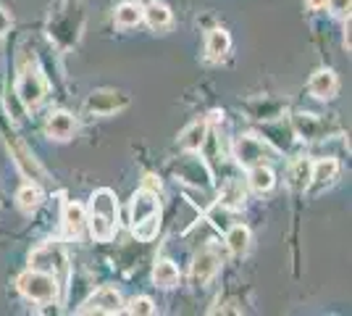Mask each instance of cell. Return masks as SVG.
I'll return each mask as SVG.
<instances>
[{"label":"cell","mask_w":352,"mask_h":316,"mask_svg":"<svg viewBox=\"0 0 352 316\" xmlns=\"http://www.w3.org/2000/svg\"><path fill=\"white\" fill-rule=\"evenodd\" d=\"M326 3H329V0H308V6L313 8V11H321V8H326Z\"/></svg>","instance_id":"d6a6232c"},{"label":"cell","mask_w":352,"mask_h":316,"mask_svg":"<svg viewBox=\"0 0 352 316\" xmlns=\"http://www.w3.org/2000/svg\"><path fill=\"white\" fill-rule=\"evenodd\" d=\"M292 129L297 135L305 137V140H321L323 129H326V121L318 119V116H313V114H297Z\"/></svg>","instance_id":"9a60e30c"},{"label":"cell","mask_w":352,"mask_h":316,"mask_svg":"<svg viewBox=\"0 0 352 316\" xmlns=\"http://www.w3.org/2000/svg\"><path fill=\"white\" fill-rule=\"evenodd\" d=\"M337 171H339V164L334 158H323L318 164H313V182L326 185V182H331L337 177Z\"/></svg>","instance_id":"4316f807"},{"label":"cell","mask_w":352,"mask_h":316,"mask_svg":"<svg viewBox=\"0 0 352 316\" xmlns=\"http://www.w3.org/2000/svg\"><path fill=\"white\" fill-rule=\"evenodd\" d=\"M19 290L24 298H30L34 303H50L56 301L58 295V285H56V277L53 274H45V271L30 269L19 277Z\"/></svg>","instance_id":"6da1fadb"},{"label":"cell","mask_w":352,"mask_h":316,"mask_svg":"<svg viewBox=\"0 0 352 316\" xmlns=\"http://www.w3.org/2000/svg\"><path fill=\"white\" fill-rule=\"evenodd\" d=\"M118 311H121V295L113 287H98L79 308V314H118Z\"/></svg>","instance_id":"5b68a950"},{"label":"cell","mask_w":352,"mask_h":316,"mask_svg":"<svg viewBox=\"0 0 352 316\" xmlns=\"http://www.w3.org/2000/svg\"><path fill=\"white\" fill-rule=\"evenodd\" d=\"M268 158V151H265V143L261 137H242L236 143V161L242 166H258Z\"/></svg>","instance_id":"ba28073f"},{"label":"cell","mask_w":352,"mask_h":316,"mask_svg":"<svg viewBox=\"0 0 352 316\" xmlns=\"http://www.w3.org/2000/svg\"><path fill=\"white\" fill-rule=\"evenodd\" d=\"M14 156H16V158H14L16 166L21 169V174H24V177H32L34 182L45 180V169L40 166V161H37V158H34V156H32V153L24 148V145H19V143H16V145H14Z\"/></svg>","instance_id":"4fadbf2b"},{"label":"cell","mask_w":352,"mask_h":316,"mask_svg":"<svg viewBox=\"0 0 352 316\" xmlns=\"http://www.w3.org/2000/svg\"><path fill=\"white\" fill-rule=\"evenodd\" d=\"M142 21H147L150 30H168L171 27V11L161 3H153V6H147V11H142Z\"/></svg>","instance_id":"44dd1931"},{"label":"cell","mask_w":352,"mask_h":316,"mask_svg":"<svg viewBox=\"0 0 352 316\" xmlns=\"http://www.w3.org/2000/svg\"><path fill=\"white\" fill-rule=\"evenodd\" d=\"M245 200V193H242V185L239 182H226L223 187H221V198L219 203H223V206H229V209H234V206H239Z\"/></svg>","instance_id":"83f0119b"},{"label":"cell","mask_w":352,"mask_h":316,"mask_svg":"<svg viewBox=\"0 0 352 316\" xmlns=\"http://www.w3.org/2000/svg\"><path fill=\"white\" fill-rule=\"evenodd\" d=\"M308 87L313 98L329 101V98H334V92H337V74H334L331 69H318L316 74L310 76Z\"/></svg>","instance_id":"9c48e42d"},{"label":"cell","mask_w":352,"mask_h":316,"mask_svg":"<svg viewBox=\"0 0 352 316\" xmlns=\"http://www.w3.org/2000/svg\"><path fill=\"white\" fill-rule=\"evenodd\" d=\"M16 98L21 101L24 108H37L45 98V79L37 69L27 66L21 76H19V85H16Z\"/></svg>","instance_id":"3957f363"},{"label":"cell","mask_w":352,"mask_h":316,"mask_svg":"<svg viewBox=\"0 0 352 316\" xmlns=\"http://www.w3.org/2000/svg\"><path fill=\"white\" fill-rule=\"evenodd\" d=\"M137 3H140V6H145V8H147V6H153V3H158V0H137Z\"/></svg>","instance_id":"836d02e7"},{"label":"cell","mask_w":352,"mask_h":316,"mask_svg":"<svg viewBox=\"0 0 352 316\" xmlns=\"http://www.w3.org/2000/svg\"><path fill=\"white\" fill-rule=\"evenodd\" d=\"M89 213H98V216H103L108 222H118V203H116V196L111 193V190H98L92 200H89Z\"/></svg>","instance_id":"30bf717a"},{"label":"cell","mask_w":352,"mask_h":316,"mask_svg":"<svg viewBox=\"0 0 352 316\" xmlns=\"http://www.w3.org/2000/svg\"><path fill=\"white\" fill-rule=\"evenodd\" d=\"M74 132H76V119H74L72 114H66V111H56L45 121V135L50 137V140L66 143V140H72Z\"/></svg>","instance_id":"52a82bcc"},{"label":"cell","mask_w":352,"mask_h":316,"mask_svg":"<svg viewBox=\"0 0 352 316\" xmlns=\"http://www.w3.org/2000/svg\"><path fill=\"white\" fill-rule=\"evenodd\" d=\"M229 48H232V37H229V32L226 30H210L208 32V40H206V50L210 59H221V56H226L229 53Z\"/></svg>","instance_id":"7402d4cb"},{"label":"cell","mask_w":352,"mask_h":316,"mask_svg":"<svg viewBox=\"0 0 352 316\" xmlns=\"http://www.w3.org/2000/svg\"><path fill=\"white\" fill-rule=\"evenodd\" d=\"M142 21V6L140 3H124L116 8V24L129 30V27H137Z\"/></svg>","instance_id":"484cf974"},{"label":"cell","mask_w":352,"mask_h":316,"mask_svg":"<svg viewBox=\"0 0 352 316\" xmlns=\"http://www.w3.org/2000/svg\"><path fill=\"white\" fill-rule=\"evenodd\" d=\"M85 224H87L85 206H79V203H66V209H63V235H66V238H79Z\"/></svg>","instance_id":"8fae6325"},{"label":"cell","mask_w":352,"mask_h":316,"mask_svg":"<svg viewBox=\"0 0 352 316\" xmlns=\"http://www.w3.org/2000/svg\"><path fill=\"white\" fill-rule=\"evenodd\" d=\"M30 269L45 271V274H58L66 269V251L60 242H45L40 248H34L30 256Z\"/></svg>","instance_id":"7a4b0ae2"},{"label":"cell","mask_w":352,"mask_h":316,"mask_svg":"<svg viewBox=\"0 0 352 316\" xmlns=\"http://www.w3.org/2000/svg\"><path fill=\"white\" fill-rule=\"evenodd\" d=\"M289 185L294 190H308L313 185V161L310 158H297L289 166Z\"/></svg>","instance_id":"ac0fdd59"},{"label":"cell","mask_w":352,"mask_h":316,"mask_svg":"<svg viewBox=\"0 0 352 316\" xmlns=\"http://www.w3.org/2000/svg\"><path fill=\"white\" fill-rule=\"evenodd\" d=\"M206 137H208V121H192L190 127H184V132L179 135V145L184 151H200L206 145Z\"/></svg>","instance_id":"7c38bea8"},{"label":"cell","mask_w":352,"mask_h":316,"mask_svg":"<svg viewBox=\"0 0 352 316\" xmlns=\"http://www.w3.org/2000/svg\"><path fill=\"white\" fill-rule=\"evenodd\" d=\"M326 6L334 16H350V0H329Z\"/></svg>","instance_id":"4dcf8cb0"},{"label":"cell","mask_w":352,"mask_h":316,"mask_svg":"<svg viewBox=\"0 0 352 316\" xmlns=\"http://www.w3.org/2000/svg\"><path fill=\"white\" fill-rule=\"evenodd\" d=\"M179 280H182V274H179V266H176L174 261L161 258V261L155 264V269H153V282L161 287V290H171V287H176L179 285Z\"/></svg>","instance_id":"e0dca14e"},{"label":"cell","mask_w":352,"mask_h":316,"mask_svg":"<svg viewBox=\"0 0 352 316\" xmlns=\"http://www.w3.org/2000/svg\"><path fill=\"white\" fill-rule=\"evenodd\" d=\"M226 248L234 256H245L250 251V229L245 224H232L226 229Z\"/></svg>","instance_id":"d6986e66"},{"label":"cell","mask_w":352,"mask_h":316,"mask_svg":"<svg viewBox=\"0 0 352 316\" xmlns=\"http://www.w3.org/2000/svg\"><path fill=\"white\" fill-rule=\"evenodd\" d=\"M126 314H134V316H153V314H155V306H153V301H150L147 295H140V298H132V303L126 306Z\"/></svg>","instance_id":"f546056e"},{"label":"cell","mask_w":352,"mask_h":316,"mask_svg":"<svg viewBox=\"0 0 352 316\" xmlns=\"http://www.w3.org/2000/svg\"><path fill=\"white\" fill-rule=\"evenodd\" d=\"M16 200H19V209L24 211V213H32V211L40 209V203H43V190L30 182V185H24V187L16 193Z\"/></svg>","instance_id":"d4e9b609"},{"label":"cell","mask_w":352,"mask_h":316,"mask_svg":"<svg viewBox=\"0 0 352 316\" xmlns=\"http://www.w3.org/2000/svg\"><path fill=\"white\" fill-rule=\"evenodd\" d=\"M158 229H161V211H158V213H150V216H145V219H140V222L132 224L134 238L142 242L153 240V238L158 235Z\"/></svg>","instance_id":"cb8c5ba5"},{"label":"cell","mask_w":352,"mask_h":316,"mask_svg":"<svg viewBox=\"0 0 352 316\" xmlns=\"http://www.w3.org/2000/svg\"><path fill=\"white\" fill-rule=\"evenodd\" d=\"M263 135L268 143H274L279 151H289L294 143V129L284 121H274V124H265Z\"/></svg>","instance_id":"2e32d148"},{"label":"cell","mask_w":352,"mask_h":316,"mask_svg":"<svg viewBox=\"0 0 352 316\" xmlns=\"http://www.w3.org/2000/svg\"><path fill=\"white\" fill-rule=\"evenodd\" d=\"M87 224H89L92 240H98V242H111L113 240V235H116V224L108 222V219H103V216H98V213H89Z\"/></svg>","instance_id":"603a6c76"},{"label":"cell","mask_w":352,"mask_h":316,"mask_svg":"<svg viewBox=\"0 0 352 316\" xmlns=\"http://www.w3.org/2000/svg\"><path fill=\"white\" fill-rule=\"evenodd\" d=\"M208 219L213 222V224L219 227V229H229V219H232V209L229 206H223V203H219V206H213V209H208Z\"/></svg>","instance_id":"f1b7e54d"},{"label":"cell","mask_w":352,"mask_h":316,"mask_svg":"<svg viewBox=\"0 0 352 316\" xmlns=\"http://www.w3.org/2000/svg\"><path fill=\"white\" fill-rule=\"evenodd\" d=\"M126 105H129V98H126L124 92L98 90V92H92V95L87 98L85 108H87L89 114H95V116H111V114H116V111L126 108Z\"/></svg>","instance_id":"277c9868"},{"label":"cell","mask_w":352,"mask_h":316,"mask_svg":"<svg viewBox=\"0 0 352 316\" xmlns=\"http://www.w3.org/2000/svg\"><path fill=\"white\" fill-rule=\"evenodd\" d=\"M142 187H145V190H150V193H161V180H158L155 174H145Z\"/></svg>","instance_id":"1f68e13d"},{"label":"cell","mask_w":352,"mask_h":316,"mask_svg":"<svg viewBox=\"0 0 352 316\" xmlns=\"http://www.w3.org/2000/svg\"><path fill=\"white\" fill-rule=\"evenodd\" d=\"M161 206H158V193H150V190H140L137 196L132 198V224L134 222H140V219H145L150 213H158Z\"/></svg>","instance_id":"5bb4252c"},{"label":"cell","mask_w":352,"mask_h":316,"mask_svg":"<svg viewBox=\"0 0 352 316\" xmlns=\"http://www.w3.org/2000/svg\"><path fill=\"white\" fill-rule=\"evenodd\" d=\"M221 269V258L213 251H200L192 258V282L197 287H206Z\"/></svg>","instance_id":"8992f818"},{"label":"cell","mask_w":352,"mask_h":316,"mask_svg":"<svg viewBox=\"0 0 352 316\" xmlns=\"http://www.w3.org/2000/svg\"><path fill=\"white\" fill-rule=\"evenodd\" d=\"M248 182L255 193H268V190H274V185H276V174H274L265 164L250 166Z\"/></svg>","instance_id":"ffe728a7"}]
</instances>
